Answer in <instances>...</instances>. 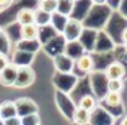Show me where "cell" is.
I'll return each instance as SVG.
<instances>
[{
  "mask_svg": "<svg viewBox=\"0 0 127 125\" xmlns=\"http://www.w3.org/2000/svg\"><path fill=\"white\" fill-rule=\"evenodd\" d=\"M114 11L107 1H92L88 15L83 20V26L85 29H92L96 31H101L105 29L107 23L110 22Z\"/></svg>",
  "mask_w": 127,
  "mask_h": 125,
  "instance_id": "cell-1",
  "label": "cell"
},
{
  "mask_svg": "<svg viewBox=\"0 0 127 125\" xmlns=\"http://www.w3.org/2000/svg\"><path fill=\"white\" fill-rule=\"evenodd\" d=\"M88 79H89V86H91L92 95L97 99V102H100L108 94V79L105 76V72L93 69L88 75Z\"/></svg>",
  "mask_w": 127,
  "mask_h": 125,
  "instance_id": "cell-2",
  "label": "cell"
},
{
  "mask_svg": "<svg viewBox=\"0 0 127 125\" xmlns=\"http://www.w3.org/2000/svg\"><path fill=\"white\" fill-rule=\"evenodd\" d=\"M54 103H56L57 109L61 113L62 117L65 118V120H68L69 123H72V121H73L74 112H76V109H77V103L70 98V95L54 90Z\"/></svg>",
  "mask_w": 127,
  "mask_h": 125,
  "instance_id": "cell-3",
  "label": "cell"
},
{
  "mask_svg": "<svg viewBox=\"0 0 127 125\" xmlns=\"http://www.w3.org/2000/svg\"><path fill=\"white\" fill-rule=\"evenodd\" d=\"M80 78L76 74H60V72H54L53 78H51V84L54 86L57 91H61L65 94H70L77 86Z\"/></svg>",
  "mask_w": 127,
  "mask_h": 125,
  "instance_id": "cell-4",
  "label": "cell"
},
{
  "mask_svg": "<svg viewBox=\"0 0 127 125\" xmlns=\"http://www.w3.org/2000/svg\"><path fill=\"white\" fill-rule=\"evenodd\" d=\"M116 44L114 42V39L104 31H97V37H96V44H95V49L93 53L95 54H110L114 53Z\"/></svg>",
  "mask_w": 127,
  "mask_h": 125,
  "instance_id": "cell-5",
  "label": "cell"
},
{
  "mask_svg": "<svg viewBox=\"0 0 127 125\" xmlns=\"http://www.w3.org/2000/svg\"><path fill=\"white\" fill-rule=\"evenodd\" d=\"M14 102H15V106H16V113L19 118L26 117V116H30V114H35V113L39 112L37 102L31 98L20 97V98L15 99Z\"/></svg>",
  "mask_w": 127,
  "mask_h": 125,
  "instance_id": "cell-6",
  "label": "cell"
},
{
  "mask_svg": "<svg viewBox=\"0 0 127 125\" xmlns=\"http://www.w3.org/2000/svg\"><path fill=\"white\" fill-rule=\"evenodd\" d=\"M91 125H114L115 118L110 114L104 108L97 105L92 112H91V118H89Z\"/></svg>",
  "mask_w": 127,
  "mask_h": 125,
  "instance_id": "cell-7",
  "label": "cell"
},
{
  "mask_svg": "<svg viewBox=\"0 0 127 125\" xmlns=\"http://www.w3.org/2000/svg\"><path fill=\"white\" fill-rule=\"evenodd\" d=\"M35 82V72L31 67H20L18 68V75L14 87L16 88H26L30 87Z\"/></svg>",
  "mask_w": 127,
  "mask_h": 125,
  "instance_id": "cell-8",
  "label": "cell"
},
{
  "mask_svg": "<svg viewBox=\"0 0 127 125\" xmlns=\"http://www.w3.org/2000/svg\"><path fill=\"white\" fill-rule=\"evenodd\" d=\"M66 45V39L64 38L62 34H58L57 37H54L50 42H47L45 46H42V50L47 54L49 57L54 59V57L64 54V49Z\"/></svg>",
  "mask_w": 127,
  "mask_h": 125,
  "instance_id": "cell-9",
  "label": "cell"
},
{
  "mask_svg": "<svg viewBox=\"0 0 127 125\" xmlns=\"http://www.w3.org/2000/svg\"><path fill=\"white\" fill-rule=\"evenodd\" d=\"M84 30V26L81 22L78 20H74V19H70L69 18V22L66 25L65 30H64V38L66 39V42H73V41H78L81 33Z\"/></svg>",
  "mask_w": 127,
  "mask_h": 125,
  "instance_id": "cell-10",
  "label": "cell"
},
{
  "mask_svg": "<svg viewBox=\"0 0 127 125\" xmlns=\"http://www.w3.org/2000/svg\"><path fill=\"white\" fill-rule=\"evenodd\" d=\"M53 67L56 72H60V74H74L76 63L65 54H60L53 59Z\"/></svg>",
  "mask_w": 127,
  "mask_h": 125,
  "instance_id": "cell-11",
  "label": "cell"
},
{
  "mask_svg": "<svg viewBox=\"0 0 127 125\" xmlns=\"http://www.w3.org/2000/svg\"><path fill=\"white\" fill-rule=\"evenodd\" d=\"M96 37H97V31H96V30L85 29V27H84L83 33H81L80 38H78V42L83 45V48L85 49V52L88 54L93 53L95 44H96Z\"/></svg>",
  "mask_w": 127,
  "mask_h": 125,
  "instance_id": "cell-12",
  "label": "cell"
},
{
  "mask_svg": "<svg viewBox=\"0 0 127 125\" xmlns=\"http://www.w3.org/2000/svg\"><path fill=\"white\" fill-rule=\"evenodd\" d=\"M105 76L108 80H123V78L127 74V69L123 64H120L119 61H114L104 69Z\"/></svg>",
  "mask_w": 127,
  "mask_h": 125,
  "instance_id": "cell-13",
  "label": "cell"
},
{
  "mask_svg": "<svg viewBox=\"0 0 127 125\" xmlns=\"http://www.w3.org/2000/svg\"><path fill=\"white\" fill-rule=\"evenodd\" d=\"M91 7H92V1H88V0H80V1H74V7L73 11H72L70 19L78 20V22L83 23V20L85 19V16L88 15Z\"/></svg>",
  "mask_w": 127,
  "mask_h": 125,
  "instance_id": "cell-14",
  "label": "cell"
},
{
  "mask_svg": "<svg viewBox=\"0 0 127 125\" xmlns=\"http://www.w3.org/2000/svg\"><path fill=\"white\" fill-rule=\"evenodd\" d=\"M34 57L35 54L31 53H26V52H20V50H12L11 53V60L10 61L16 65L18 68L20 67H31V63L34 61Z\"/></svg>",
  "mask_w": 127,
  "mask_h": 125,
  "instance_id": "cell-15",
  "label": "cell"
},
{
  "mask_svg": "<svg viewBox=\"0 0 127 125\" xmlns=\"http://www.w3.org/2000/svg\"><path fill=\"white\" fill-rule=\"evenodd\" d=\"M18 75V67L10 61L8 67L0 74V84L4 87H14Z\"/></svg>",
  "mask_w": 127,
  "mask_h": 125,
  "instance_id": "cell-16",
  "label": "cell"
},
{
  "mask_svg": "<svg viewBox=\"0 0 127 125\" xmlns=\"http://www.w3.org/2000/svg\"><path fill=\"white\" fill-rule=\"evenodd\" d=\"M87 52L83 48V45L80 44L78 41H73V42H66L65 49H64V54L68 56L69 59H72L74 63L77 61L80 57H83Z\"/></svg>",
  "mask_w": 127,
  "mask_h": 125,
  "instance_id": "cell-17",
  "label": "cell"
},
{
  "mask_svg": "<svg viewBox=\"0 0 127 125\" xmlns=\"http://www.w3.org/2000/svg\"><path fill=\"white\" fill-rule=\"evenodd\" d=\"M74 68H76L78 72H81L84 78H85V76H88L91 72L95 69V61H93V56H92V54L85 53L83 57H80V59L76 61V67H74Z\"/></svg>",
  "mask_w": 127,
  "mask_h": 125,
  "instance_id": "cell-18",
  "label": "cell"
},
{
  "mask_svg": "<svg viewBox=\"0 0 127 125\" xmlns=\"http://www.w3.org/2000/svg\"><path fill=\"white\" fill-rule=\"evenodd\" d=\"M15 50H20V52H26V53H31L35 54L39 49H42L41 44L38 39H20L16 45L14 46Z\"/></svg>",
  "mask_w": 127,
  "mask_h": 125,
  "instance_id": "cell-19",
  "label": "cell"
},
{
  "mask_svg": "<svg viewBox=\"0 0 127 125\" xmlns=\"http://www.w3.org/2000/svg\"><path fill=\"white\" fill-rule=\"evenodd\" d=\"M3 30H4L5 35L10 39V42L12 44V46H15V45L22 39V26H20L16 20H15L14 23H11V25H8L7 27H4Z\"/></svg>",
  "mask_w": 127,
  "mask_h": 125,
  "instance_id": "cell-20",
  "label": "cell"
},
{
  "mask_svg": "<svg viewBox=\"0 0 127 125\" xmlns=\"http://www.w3.org/2000/svg\"><path fill=\"white\" fill-rule=\"evenodd\" d=\"M58 33L53 29L51 25H46V26H42V27H38V41L41 44V46H45L47 42H50L54 37H57Z\"/></svg>",
  "mask_w": 127,
  "mask_h": 125,
  "instance_id": "cell-21",
  "label": "cell"
},
{
  "mask_svg": "<svg viewBox=\"0 0 127 125\" xmlns=\"http://www.w3.org/2000/svg\"><path fill=\"white\" fill-rule=\"evenodd\" d=\"M14 117H18L15 102L14 101H3L0 103V118L3 121H7Z\"/></svg>",
  "mask_w": 127,
  "mask_h": 125,
  "instance_id": "cell-22",
  "label": "cell"
},
{
  "mask_svg": "<svg viewBox=\"0 0 127 125\" xmlns=\"http://www.w3.org/2000/svg\"><path fill=\"white\" fill-rule=\"evenodd\" d=\"M35 19L34 15V10L31 8H20L16 14V22L19 23L20 26H26V25H32Z\"/></svg>",
  "mask_w": 127,
  "mask_h": 125,
  "instance_id": "cell-23",
  "label": "cell"
},
{
  "mask_svg": "<svg viewBox=\"0 0 127 125\" xmlns=\"http://www.w3.org/2000/svg\"><path fill=\"white\" fill-rule=\"evenodd\" d=\"M69 22V18L68 16H64V15L58 14V12H54L51 14V19H50V25L53 26V29L56 30L58 34H64V30H65L66 25Z\"/></svg>",
  "mask_w": 127,
  "mask_h": 125,
  "instance_id": "cell-24",
  "label": "cell"
},
{
  "mask_svg": "<svg viewBox=\"0 0 127 125\" xmlns=\"http://www.w3.org/2000/svg\"><path fill=\"white\" fill-rule=\"evenodd\" d=\"M97 105H99V103H97V99H96L95 97L92 95V94L84 95L83 98H81V99L77 102V108L84 109V110H87V112H89V113L92 112Z\"/></svg>",
  "mask_w": 127,
  "mask_h": 125,
  "instance_id": "cell-25",
  "label": "cell"
},
{
  "mask_svg": "<svg viewBox=\"0 0 127 125\" xmlns=\"http://www.w3.org/2000/svg\"><path fill=\"white\" fill-rule=\"evenodd\" d=\"M12 49H14L12 44H11L8 37L5 35L3 27H0V54L8 57L11 53H12Z\"/></svg>",
  "mask_w": 127,
  "mask_h": 125,
  "instance_id": "cell-26",
  "label": "cell"
},
{
  "mask_svg": "<svg viewBox=\"0 0 127 125\" xmlns=\"http://www.w3.org/2000/svg\"><path fill=\"white\" fill-rule=\"evenodd\" d=\"M99 105H105V106H120L123 105V101H122V94H118V93H108L105 95V98L99 102Z\"/></svg>",
  "mask_w": 127,
  "mask_h": 125,
  "instance_id": "cell-27",
  "label": "cell"
},
{
  "mask_svg": "<svg viewBox=\"0 0 127 125\" xmlns=\"http://www.w3.org/2000/svg\"><path fill=\"white\" fill-rule=\"evenodd\" d=\"M34 15H35L34 23H35V25H37L38 27H42V26L50 25L51 14L45 12V11H42L41 8H38V7H37V10H34Z\"/></svg>",
  "mask_w": 127,
  "mask_h": 125,
  "instance_id": "cell-28",
  "label": "cell"
},
{
  "mask_svg": "<svg viewBox=\"0 0 127 125\" xmlns=\"http://www.w3.org/2000/svg\"><path fill=\"white\" fill-rule=\"evenodd\" d=\"M74 7V1L72 0H58V5H57V12L64 15V16L70 18L72 11Z\"/></svg>",
  "mask_w": 127,
  "mask_h": 125,
  "instance_id": "cell-29",
  "label": "cell"
},
{
  "mask_svg": "<svg viewBox=\"0 0 127 125\" xmlns=\"http://www.w3.org/2000/svg\"><path fill=\"white\" fill-rule=\"evenodd\" d=\"M89 118H91V113L89 112L77 108L76 112H74L73 121H72V123H73V124H78V125H85V124H89Z\"/></svg>",
  "mask_w": 127,
  "mask_h": 125,
  "instance_id": "cell-30",
  "label": "cell"
},
{
  "mask_svg": "<svg viewBox=\"0 0 127 125\" xmlns=\"http://www.w3.org/2000/svg\"><path fill=\"white\" fill-rule=\"evenodd\" d=\"M38 38V26L32 25L22 26V39H37Z\"/></svg>",
  "mask_w": 127,
  "mask_h": 125,
  "instance_id": "cell-31",
  "label": "cell"
},
{
  "mask_svg": "<svg viewBox=\"0 0 127 125\" xmlns=\"http://www.w3.org/2000/svg\"><path fill=\"white\" fill-rule=\"evenodd\" d=\"M57 5H58L57 0H42V1L38 3V8H41L42 11H45L47 14L57 12Z\"/></svg>",
  "mask_w": 127,
  "mask_h": 125,
  "instance_id": "cell-32",
  "label": "cell"
},
{
  "mask_svg": "<svg viewBox=\"0 0 127 125\" xmlns=\"http://www.w3.org/2000/svg\"><path fill=\"white\" fill-rule=\"evenodd\" d=\"M20 125H41V116H39V113L22 117L20 118Z\"/></svg>",
  "mask_w": 127,
  "mask_h": 125,
  "instance_id": "cell-33",
  "label": "cell"
},
{
  "mask_svg": "<svg viewBox=\"0 0 127 125\" xmlns=\"http://www.w3.org/2000/svg\"><path fill=\"white\" fill-rule=\"evenodd\" d=\"M100 106H101V108H104L105 110H107V112L115 118V120H116L118 117H120V116L125 114V106H123V105H120V106H114V108H112V106H105V105H100Z\"/></svg>",
  "mask_w": 127,
  "mask_h": 125,
  "instance_id": "cell-34",
  "label": "cell"
},
{
  "mask_svg": "<svg viewBox=\"0 0 127 125\" xmlns=\"http://www.w3.org/2000/svg\"><path fill=\"white\" fill-rule=\"evenodd\" d=\"M123 88H125V82L123 80H108V93L122 94Z\"/></svg>",
  "mask_w": 127,
  "mask_h": 125,
  "instance_id": "cell-35",
  "label": "cell"
},
{
  "mask_svg": "<svg viewBox=\"0 0 127 125\" xmlns=\"http://www.w3.org/2000/svg\"><path fill=\"white\" fill-rule=\"evenodd\" d=\"M118 12H119V14L127 20V0H123V1H120L119 8H118Z\"/></svg>",
  "mask_w": 127,
  "mask_h": 125,
  "instance_id": "cell-36",
  "label": "cell"
},
{
  "mask_svg": "<svg viewBox=\"0 0 127 125\" xmlns=\"http://www.w3.org/2000/svg\"><path fill=\"white\" fill-rule=\"evenodd\" d=\"M8 64H10V59H8L7 56H3V54H0V74H1V72L4 71L5 68H7Z\"/></svg>",
  "mask_w": 127,
  "mask_h": 125,
  "instance_id": "cell-37",
  "label": "cell"
},
{
  "mask_svg": "<svg viewBox=\"0 0 127 125\" xmlns=\"http://www.w3.org/2000/svg\"><path fill=\"white\" fill-rule=\"evenodd\" d=\"M4 125H20V118L19 117L10 118V120L4 121Z\"/></svg>",
  "mask_w": 127,
  "mask_h": 125,
  "instance_id": "cell-38",
  "label": "cell"
},
{
  "mask_svg": "<svg viewBox=\"0 0 127 125\" xmlns=\"http://www.w3.org/2000/svg\"><path fill=\"white\" fill-rule=\"evenodd\" d=\"M122 45L127 46V27L125 29V31L122 33Z\"/></svg>",
  "mask_w": 127,
  "mask_h": 125,
  "instance_id": "cell-39",
  "label": "cell"
},
{
  "mask_svg": "<svg viewBox=\"0 0 127 125\" xmlns=\"http://www.w3.org/2000/svg\"><path fill=\"white\" fill-rule=\"evenodd\" d=\"M120 125H127V116L122 118V121H120Z\"/></svg>",
  "mask_w": 127,
  "mask_h": 125,
  "instance_id": "cell-40",
  "label": "cell"
},
{
  "mask_svg": "<svg viewBox=\"0 0 127 125\" xmlns=\"http://www.w3.org/2000/svg\"><path fill=\"white\" fill-rule=\"evenodd\" d=\"M0 125H4V121H3L1 118H0Z\"/></svg>",
  "mask_w": 127,
  "mask_h": 125,
  "instance_id": "cell-41",
  "label": "cell"
},
{
  "mask_svg": "<svg viewBox=\"0 0 127 125\" xmlns=\"http://www.w3.org/2000/svg\"><path fill=\"white\" fill-rule=\"evenodd\" d=\"M70 125H78V124H73V123H72ZM85 125H91V124H85Z\"/></svg>",
  "mask_w": 127,
  "mask_h": 125,
  "instance_id": "cell-42",
  "label": "cell"
},
{
  "mask_svg": "<svg viewBox=\"0 0 127 125\" xmlns=\"http://www.w3.org/2000/svg\"><path fill=\"white\" fill-rule=\"evenodd\" d=\"M126 48H127V46H126Z\"/></svg>",
  "mask_w": 127,
  "mask_h": 125,
  "instance_id": "cell-43",
  "label": "cell"
}]
</instances>
